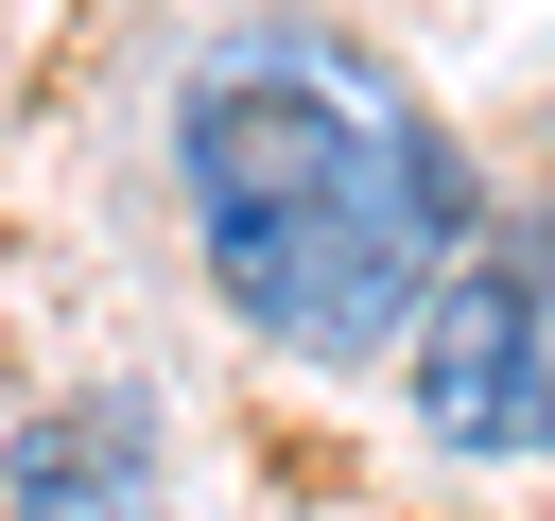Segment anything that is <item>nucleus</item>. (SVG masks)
<instances>
[{"label":"nucleus","instance_id":"obj_1","mask_svg":"<svg viewBox=\"0 0 555 521\" xmlns=\"http://www.w3.org/2000/svg\"><path fill=\"white\" fill-rule=\"evenodd\" d=\"M173 191H191V260L208 295L295 347V365H364L416 347V313L486 260L468 243V156L347 52L260 35L208 52L173 87Z\"/></svg>","mask_w":555,"mask_h":521},{"label":"nucleus","instance_id":"obj_2","mask_svg":"<svg viewBox=\"0 0 555 521\" xmlns=\"http://www.w3.org/2000/svg\"><path fill=\"white\" fill-rule=\"evenodd\" d=\"M416 434L434 452H468V469H520L538 434H555V295H538V260H468L434 313H416Z\"/></svg>","mask_w":555,"mask_h":521},{"label":"nucleus","instance_id":"obj_3","mask_svg":"<svg viewBox=\"0 0 555 521\" xmlns=\"http://www.w3.org/2000/svg\"><path fill=\"white\" fill-rule=\"evenodd\" d=\"M0 521H156L139 417H121V399H52V417H17V452H0Z\"/></svg>","mask_w":555,"mask_h":521},{"label":"nucleus","instance_id":"obj_4","mask_svg":"<svg viewBox=\"0 0 555 521\" xmlns=\"http://www.w3.org/2000/svg\"><path fill=\"white\" fill-rule=\"evenodd\" d=\"M538 295H555V226H538Z\"/></svg>","mask_w":555,"mask_h":521}]
</instances>
